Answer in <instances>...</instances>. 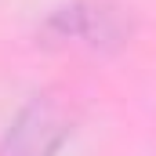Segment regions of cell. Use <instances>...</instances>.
Returning <instances> with one entry per match:
<instances>
[{
    "instance_id": "7a4b0ae2",
    "label": "cell",
    "mask_w": 156,
    "mask_h": 156,
    "mask_svg": "<svg viewBox=\"0 0 156 156\" xmlns=\"http://www.w3.org/2000/svg\"><path fill=\"white\" fill-rule=\"evenodd\" d=\"M51 29H62L69 40H105L113 37V15L109 11H83V7H73V11H62Z\"/></svg>"
},
{
    "instance_id": "6da1fadb",
    "label": "cell",
    "mask_w": 156,
    "mask_h": 156,
    "mask_svg": "<svg viewBox=\"0 0 156 156\" xmlns=\"http://www.w3.org/2000/svg\"><path fill=\"white\" fill-rule=\"evenodd\" d=\"M66 116L51 102H33L26 105L11 131L0 142V156H55V149L66 138Z\"/></svg>"
}]
</instances>
